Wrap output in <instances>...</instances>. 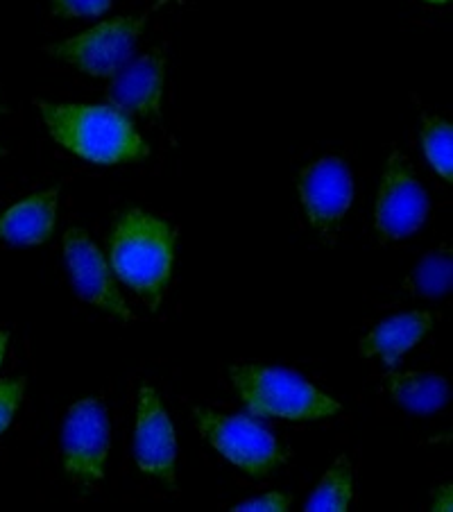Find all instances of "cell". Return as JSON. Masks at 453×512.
Here are the masks:
<instances>
[{"mask_svg":"<svg viewBox=\"0 0 453 512\" xmlns=\"http://www.w3.org/2000/svg\"><path fill=\"white\" fill-rule=\"evenodd\" d=\"M111 272L157 311L175 261V229L141 209L127 211L109 236Z\"/></svg>","mask_w":453,"mask_h":512,"instance_id":"cell-1","label":"cell"},{"mask_svg":"<svg viewBox=\"0 0 453 512\" xmlns=\"http://www.w3.org/2000/svg\"><path fill=\"white\" fill-rule=\"evenodd\" d=\"M53 139L91 164L114 166L139 161L148 145L125 112L102 105H50L37 102Z\"/></svg>","mask_w":453,"mask_h":512,"instance_id":"cell-2","label":"cell"},{"mask_svg":"<svg viewBox=\"0 0 453 512\" xmlns=\"http://www.w3.org/2000/svg\"><path fill=\"white\" fill-rule=\"evenodd\" d=\"M232 381L247 411L256 417L290 422L327 420L343 411L340 401L306 381L302 374L270 365H234Z\"/></svg>","mask_w":453,"mask_h":512,"instance_id":"cell-3","label":"cell"},{"mask_svg":"<svg viewBox=\"0 0 453 512\" xmlns=\"http://www.w3.org/2000/svg\"><path fill=\"white\" fill-rule=\"evenodd\" d=\"M195 422L202 438L252 479H266L286 463V449L266 426L254 422L252 417L195 408Z\"/></svg>","mask_w":453,"mask_h":512,"instance_id":"cell-4","label":"cell"},{"mask_svg":"<svg viewBox=\"0 0 453 512\" xmlns=\"http://www.w3.org/2000/svg\"><path fill=\"white\" fill-rule=\"evenodd\" d=\"M111 426L105 401L87 397L68 408L62 429L64 472L73 485L96 492L105 479Z\"/></svg>","mask_w":453,"mask_h":512,"instance_id":"cell-5","label":"cell"},{"mask_svg":"<svg viewBox=\"0 0 453 512\" xmlns=\"http://www.w3.org/2000/svg\"><path fill=\"white\" fill-rule=\"evenodd\" d=\"M159 5H164V0ZM155 10H148L141 16H123V19L100 23L96 28L78 34V37L50 46L48 53L80 68L82 73L93 75V78H109L130 62L136 41H139L145 23Z\"/></svg>","mask_w":453,"mask_h":512,"instance_id":"cell-6","label":"cell"},{"mask_svg":"<svg viewBox=\"0 0 453 512\" xmlns=\"http://www.w3.org/2000/svg\"><path fill=\"white\" fill-rule=\"evenodd\" d=\"M431 202L404 152L395 150L376 195V234L381 241L413 236L426 223Z\"/></svg>","mask_w":453,"mask_h":512,"instance_id":"cell-7","label":"cell"},{"mask_svg":"<svg viewBox=\"0 0 453 512\" xmlns=\"http://www.w3.org/2000/svg\"><path fill=\"white\" fill-rule=\"evenodd\" d=\"M297 186L315 232L327 243L336 241L340 223L354 200L352 170L343 159L324 157L302 170Z\"/></svg>","mask_w":453,"mask_h":512,"instance_id":"cell-8","label":"cell"},{"mask_svg":"<svg viewBox=\"0 0 453 512\" xmlns=\"http://www.w3.org/2000/svg\"><path fill=\"white\" fill-rule=\"evenodd\" d=\"M64 254L73 288L80 300L125 322L134 320L130 306L116 286V275L107 266L100 247L91 241V236L84 229H68L64 234Z\"/></svg>","mask_w":453,"mask_h":512,"instance_id":"cell-9","label":"cell"},{"mask_svg":"<svg viewBox=\"0 0 453 512\" xmlns=\"http://www.w3.org/2000/svg\"><path fill=\"white\" fill-rule=\"evenodd\" d=\"M134 460L143 474L155 476L168 488L175 490L177 476V438L166 406L161 404L155 388L143 386L139 390L134 426Z\"/></svg>","mask_w":453,"mask_h":512,"instance_id":"cell-10","label":"cell"},{"mask_svg":"<svg viewBox=\"0 0 453 512\" xmlns=\"http://www.w3.org/2000/svg\"><path fill=\"white\" fill-rule=\"evenodd\" d=\"M166 78L164 50H150L132 64H125L109 84L107 96L121 112L157 116Z\"/></svg>","mask_w":453,"mask_h":512,"instance_id":"cell-11","label":"cell"},{"mask_svg":"<svg viewBox=\"0 0 453 512\" xmlns=\"http://www.w3.org/2000/svg\"><path fill=\"white\" fill-rule=\"evenodd\" d=\"M433 327V315L426 311L401 313L381 322L370 334L358 343V354L363 358H381L386 365H397V361L415 345H420L424 336Z\"/></svg>","mask_w":453,"mask_h":512,"instance_id":"cell-12","label":"cell"},{"mask_svg":"<svg viewBox=\"0 0 453 512\" xmlns=\"http://www.w3.org/2000/svg\"><path fill=\"white\" fill-rule=\"evenodd\" d=\"M57 220V189L34 193L0 216V241L41 245L53 236Z\"/></svg>","mask_w":453,"mask_h":512,"instance_id":"cell-13","label":"cell"},{"mask_svg":"<svg viewBox=\"0 0 453 512\" xmlns=\"http://www.w3.org/2000/svg\"><path fill=\"white\" fill-rule=\"evenodd\" d=\"M383 388L401 408L417 415L442 411L449 401V383L431 372H390L383 377Z\"/></svg>","mask_w":453,"mask_h":512,"instance_id":"cell-14","label":"cell"},{"mask_svg":"<svg viewBox=\"0 0 453 512\" xmlns=\"http://www.w3.org/2000/svg\"><path fill=\"white\" fill-rule=\"evenodd\" d=\"M354 499V465L347 456L336 458L327 472H324L318 488L306 501L309 512H345Z\"/></svg>","mask_w":453,"mask_h":512,"instance_id":"cell-15","label":"cell"},{"mask_svg":"<svg viewBox=\"0 0 453 512\" xmlns=\"http://www.w3.org/2000/svg\"><path fill=\"white\" fill-rule=\"evenodd\" d=\"M453 263L449 250H438L417 263L410 288L422 297H442L451 290Z\"/></svg>","mask_w":453,"mask_h":512,"instance_id":"cell-16","label":"cell"},{"mask_svg":"<svg viewBox=\"0 0 453 512\" xmlns=\"http://www.w3.org/2000/svg\"><path fill=\"white\" fill-rule=\"evenodd\" d=\"M422 148L429 164L451 182L453 177V127L438 116H424Z\"/></svg>","mask_w":453,"mask_h":512,"instance_id":"cell-17","label":"cell"},{"mask_svg":"<svg viewBox=\"0 0 453 512\" xmlns=\"http://www.w3.org/2000/svg\"><path fill=\"white\" fill-rule=\"evenodd\" d=\"M25 395V379H0V433L12 424Z\"/></svg>","mask_w":453,"mask_h":512,"instance_id":"cell-18","label":"cell"},{"mask_svg":"<svg viewBox=\"0 0 453 512\" xmlns=\"http://www.w3.org/2000/svg\"><path fill=\"white\" fill-rule=\"evenodd\" d=\"M290 501L293 497L286 492H268L263 497L241 501L234 506V512H286L290 508Z\"/></svg>","mask_w":453,"mask_h":512,"instance_id":"cell-19","label":"cell"},{"mask_svg":"<svg viewBox=\"0 0 453 512\" xmlns=\"http://www.w3.org/2000/svg\"><path fill=\"white\" fill-rule=\"evenodd\" d=\"M111 7V0H53L59 16H100Z\"/></svg>","mask_w":453,"mask_h":512,"instance_id":"cell-20","label":"cell"},{"mask_svg":"<svg viewBox=\"0 0 453 512\" xmlns=\"http://www.w3.org/2000/svg\"><path fill=\"white\" fill-rule=\"evenodd\" d=\"M453 488L451 485H442V488H438V492H435V499H433V506L431 510L435 512H451L453 510Z\"/></svg>","mask_w":453,"mask_h":512,"instance_id":"cell-21","label":"cell"},{"mask_svg":"<svg viewBox=\"0 0 453 512\" xmlns=\"http://www.w3.org/2000/svg\"><path fill=\"white\" fill-rule=\"evenodd\" d=\"M7 343H10V336H7L5 331H0V363H3V358H5Z\"/></svg>","mask_w":453,"mask_h":512,"instance_id":"cell-22","label":"cell"},{"mask_svg":"<svg viewBox=\"0 0 453 512\" xmlns=\"http://www.w3.org/2000/svg\"><path fill=\"white\" fill-rule=\"evenodd\" d=\"M433 3H444V0H433Z\"/></svg>","mask_w":453,"mask_h":512,"instance_id":"cell-23","label":"cell"},{"mask_svg":"<svg viewBox=\"0 0 453 512\" xmlns=\"http://www.w3.org/2000/svg\"><path fill=\"white\" fill-rule=\"evenodd\" d=\"M0 155H3V150H0Z\"/></svg>","mask_w":453,"mask_h":512,"instance_id":"cell-24","label":"cell"}]
</instances>
